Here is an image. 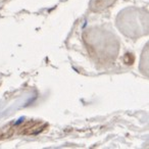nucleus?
Instances as JSON below:
<instances>
[{
  "label": "nucleus",
  "mask_w": 149,
  "mask_h": 149,
  "mask_svg": "<svg viewBox=\"0 0 149 149\" xmlns=\"http://www.w3.org/2000/svg\"><path fill=\"white\" fill-rule=\"evenodd\" d=\"M24 120H25V118H24V116H23V118H19V120H17V122L15 123V126H19V125H21L22 123L24 122Z\"/></svg>",
  "instance_id": "nucleus-1"
}]
</instances>
